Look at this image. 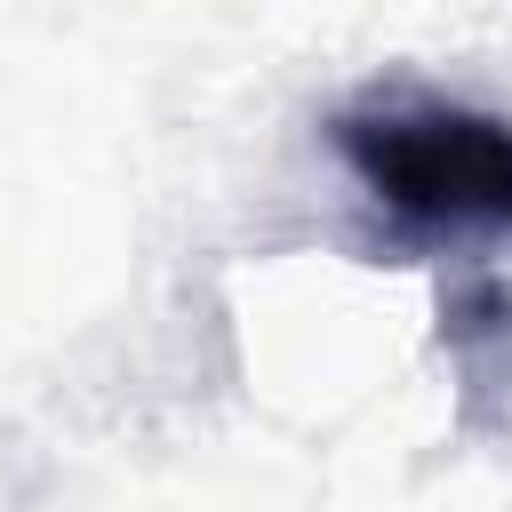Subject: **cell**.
I'll use <instances>...</instances> for the list:
<instances>
[{"mask_svg": "<svg viewBox=\"0 0 512 512\" xmlns=\"http://www.w3.org/2000/svg\"><path fill=\"white\" fill-rule=\"evenodd\" d=\"M328 152L344 176L432 248H480L512 240V120L424 96V88H376L328 120Z\"/></svg>", "mask_w": 512, "mask_h": 512, "instance_id": "6da1fadb", "label": "cell"}]
</instances>
